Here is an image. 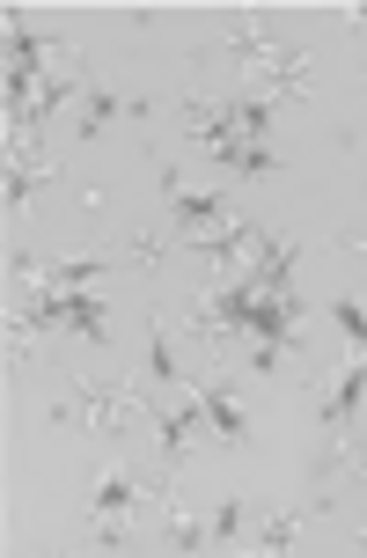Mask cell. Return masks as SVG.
<instances>
[{"label": "cell", "mask_w": 367, "mask_h": 558, "mask_svg": "<svg viewBox=\"0 0 367 558\" xmlns=\"http://www.w3.org/2000/svg\"><path fill=\"white\" fill-rule=\"evenodd\" d=\"M360 397H367V353H360V361H353V367H345V375H339V390L323 397V426H331V434H339L345 418L360 412Z\"/></svg>", "instance_id": "cell-5"}, {"label": "cell", "mask_w": 367, "mask_h": 558, "mask_svg": "<svg viewBox=\"0 0 367 558\" xmlns=\"http://www.w3.org/2000/svg\"><path fill=\"white\" fill-rule=\"evenodd\" d=\"M170 221H176V235H184L192 251H206V243L228 228V206H221V198H206V192H176L170 198Z\"/></svg>", "instance_id": "cell-2"}, {"label": "cell", "mask_w": 367, "mask_h": 558, "mask_svg": "<svg viewBox=\"0 0 367 558\" xmlns=\"http://www.w3.org/2000/svg\"><path fill=\"white\" fill-rule=\"evenodd\" d=\"M302 536H309V507H280L257 522V551H294Z\"/></svg>", "instance_id": "cell-6"}, {"label": "cell", "mask_w": 367, "mask_h": 558, "mask_svg": "<svg viewBox=\"0 0 367 558\" xmlns=\"http://www.w3.org/2000/svg\"><path fill=\"white\" fill-rule=\"evenodd\" d=\"M331 324H339V331L367 353V308H360V302H331Z\"/></svg>", "instance_id": "cell-9"}, {"label": "cell", "mask_w": 367, "mask_h": 558, "mask_svg": "<svg viewBox=\"0 0 367 558\" xmlns=\"http://www.w3.org/2000/svg\"><path fill=\"white\" fill-rule=\"evenodd\" d=\"M213 162H221L228 177H272V169H280L265 140H243V133H235V140H221V147H213Z\"/></svg>", "instance_id": "cell-3"}, {"label": "cell", "mask_w": 367, "mask_h": 558, "mask_svg": "<svg viewBox=\"0 0 367 558\" xmlns=\"http://www.w3.org/2000/svg\"><path fill=\"white\" fill-rule=\"evenodd\" d=\"M140 500H147L140 477H133V471H111L103 485H96V522H125V514H133Z\"/></svg>", "instance_id": "cell-4"}, {"label": "cell", "mask_w": 367, "mask_h": 558, "mask_svg": "<svg viewBox=\"0 0 367 558\" xmlns=\"http://www.w3.org/2000/svg\"><path fill=\"white\" fill-rule=\"evenodd\" d=\"M206 530L221 536V544H235V536L250 530V507H243V500H221V507H213V522H206Z\"/></svg>", "instance_id": "cell-8"}, {"label": "cell", "mask_w": 367, "mask_h": 558, "mask_svg": "<svg viewBox=\"0 0 367 558\" xmlns=\"http://www.w3.org/2000/svg\"><path fill=\"white\" fill-rule=\"evenodd\" d=\"M213 530H198V522H170V551H198Z\"/></svg>", "instance_id": "cell-10"}, {"label": "cell", "mask_w": 367, "mask_h": 558, "mask_svg": "<svg viewBox=\"0 0 367 558\" xmlns=\"http://www.w3.org/2000/svg\"><path fill=\"white\" fill-rule=\"evenodd\" d=\"M198 404H206V426H213L221 441H243V412H235V390H228V383H206Z\"/></svg>", "instance_id": "cell-7"}, {"label": "cell", "mask_w": 367, "mask_h": 558, "mask_svg": "<svg viewBox=\"0 0 367 558\" xmlns=\"http://www.w3.org/2000/svg\"><path fill=\"white\" fill-rule=\"evenodd\" d=\"M66 397H74V404H59V418H82L96 434H125V426L155 418V404H147L133 383H74Z\"/></svg>", "instance_id": "cell-1"}]
</instances>
